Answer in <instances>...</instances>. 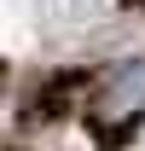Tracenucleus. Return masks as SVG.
<instances>
[{
  "mask_svg": "<svg viewBox=\"0 0 145 151\" xmlns=\"http://www.w3.org/2000/svg\"><path fill=\"white\" fill-rule=\"evenodd\" d=\"M139 99H145V58L128 64V70L116 76V87H110V105H139Z\"/></svg>",
  "mask_w": 145,
  "mask_h": 151,
  "instance_id": "f257e3e1",
  "label": "nucleus"
}]
</instances>
